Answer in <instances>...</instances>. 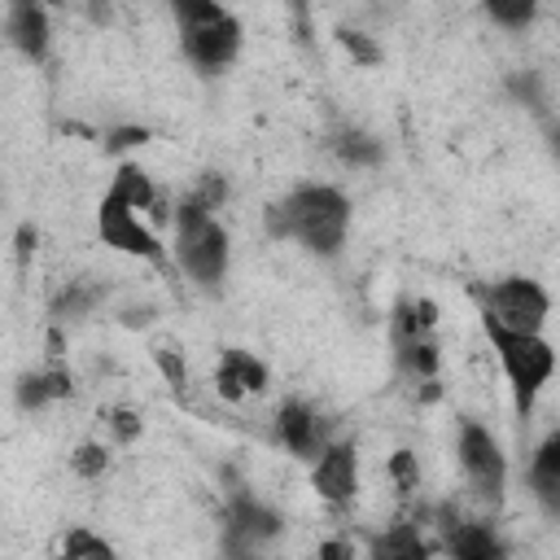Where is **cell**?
<instances>
[{"instance_id": "obj_1", "label": "cell", "mask_w": 560, "mask_h": 560, "mask_svg": "<svg viewBox=\"0 0 560 560\" xmlns=\"http://www.w3.org/2000/svg\"><path fill=\"white\" fill-rule=\"evenodd\" d=\"M346 223H350V201L328 184H306L267 214V228L276 236H293L315 254H337V245L346 241Z\"/></svg>"}, {"instance_id": "obj_2", "label": "cell", "mask_w": 560, "mask_h": 560, "mask_svg": "<svg viewBox=\"0 0 560 560\" xmlns=\"http://www.w3.org/2000/svg\"><path fill=\"white\" fill-rule=\"evenodd\" d=\"M481 324H486V337H490L494 350H499V363H503L508 381H512L516 411L529 416V411H534V398H538V389H542V381H547L551 368H556V350H551L538 332H508V328H499V324H490V319H481Z\"/></svg>"}, {"instance_id": "obj_3", "label": "cell", "mask_w": 560, "mask_h": 560, "mask_svg": "<svg viewBox=\"0 0 560 560\" xmlns=\"http://www.w3.org/2000/svg\"><path fill=\"white\" fill-rule=\"evenodd\" d=\"M175 241H179V262L188 267V276L197 284H219L223 267H228V236L223 228L210 219L206 206L184 201L175 214Z\"/></svg>"}, {"instance_id": "obj_4", "label": "cell", "mask_w": 560, "mask_h": 560, "mask_svg": "<svg viewBox=\"0 0 560 560\" xmlns=\"http://www.w3.org/2000/svg\"><path fill=\"white\" fill-rule=\"evenodd\" d=\"M179 26H184V48L201 70H219L232 61L236 44H241V26L228 9L210 4V0H188L175 9Z\"/></svg>"}, {"instance_id": "obj_5", "label": "cell", "mask_w": 560, "mask_h": 560, "mask_svg": "<svg viewBox=\"0 0 560 560\" xmlns=\"http://www.w3.org/2000/svg\"><path fill=\"white\" fill-rule=\"evenodd\" d=\"M477 298H481V319H490L508 332H538L547 319V306H551L547 293L525 276L486 284V289H477Z\"/></svg>"}, {"instance_id": "obj_6", "label": "cell", "mask_w": 560, "mask_h": 560, "mask_svg": "<svg viewBox=\"0 0 560 560\" xmlns=\"http://www.w3.org/2000/svg\"><path fill=\"white\" fill-rule=\"evenodd\" d=\"M459 464L468 472V481L494 503L503 494V477H508V464H503V451L499 442L481 429V424H464L459 429Z\"/></svg>"}, {"instance_id": "obj_7", "label": "cell", "mask_w": 560, "mask_h": 560, "mask_svg": "<svg viewBox=\"0 0 560 560\" xmlns=\"http://www.w3.org/2000/svg\"><path fill=\"white\" fill-rule=\"evenodd\" d=\"M96 228H101V241L105 245H114V249H122V254H136V258H162V245H158V236L136 219V210L131 206H122L118 197H109L105 192V201H101V210H96Z\"/></svg>"}, {"instance_id": "obj_8", "label": "cell", "mask_w": 560, "mask_h": 560, "mask_svg": "<svg viewBox=\"0 0 560 560\" xmlns=\"http://www.w3.org/2000/svg\"><path fill=\"white\" fill-rule=\"evenodd\" d=\"M315 490L328 499V503H350L354 490H359V459H354V446H328L315 464Z\"/></svg>"}, {"instance_id": "obj_9", "label": "cell", "mask_w": 560, "mask_h": 560, "mask_svg": "<svg viewBox=\"0 0 560 560\" xmlns=\"http://www.w3.org/2000/svg\"><path fill=\"white\" fill-rule=\"evenodd\" d=\"M262 385H267V368H262L254 354H245V350H228V354L219 359L214 389H219L228 402H236V398H245V394H258Z\"/></svg>"}, {"instance_id": "obj_10", "label": "cell", "mask_w": 560, "mask_h": 560, "mask_svg": "<svg viewBox=\"0 0 560 560\" xmlns=\"http://www.w3.org/2000/svg\"><path fill=\"white\" fill-rule=\"evenodd\" d=\"M529 486H534L538 503H542L547 512H556V516H560V433H551V438L534 451Z\"/></svg>"}, {"instance_id": "obj_11", "label": "cell", "mask_w": 560, "mask_h": 560, "mask_svg": "<svg viewBox=\"0 0 560 560\" xmlns=\"http://www.w3.org/2000/svg\"><path fill=\"white\" fill-rule=\"evenodd\" d=\"M276 429H280V442L293 455H311L319 446V420L306 402H284L280 416H276Z\"/></svg>"}, {"instance_id": "obj_12", "label": "cell", "mask_w": 560, "mask_h": 560, "mask_svg": "<svg viewBox=\"0 0 560 560\" xmlns=\"http://www.w3.org/2000/svg\"><path fill=\"white\" fill-rule=\"evenodd\" d=\"M9 35L26 57H44L48 48V13L35 4H13L9 9Z\"/></svg>"}, {"instance_id": "obj_13", "label": "cell", "mask_w": 560, "mask_h": 560, "mask_svg": "<svg viewBox=\"0 0 560 560\" xmlns=\"http://www.w3.org/2000/svg\"><path fill=\"white\" fill-rule=\"evenodd\" d=\"M372 560H429V547L424 538L416 534V525H394L385 534L372 538Z\"/></svg>"}, {"instance_id": "obj_14", "label": "cell", "mask_w": 560, "mask_h": 560, "mask_svg": "<svg viewBox=\"0 0 560 560\" xmlns=\"http://www.w3.org/2000/svg\"><path fill=\"white\" fill-rule=\"evenodd\" d=\"M446 542L455 560H503V547L486 525H451Z\"/></svg>"}, {"instance_id": "obj_15", "label": "cell", "mask_w": 560, "mask_h": 560, "mask_svg": "<svg viewBox=\"0 0 560 560\" xmlns=\"http://www.w3.org/2000/svg\"><path fill=\"white\" fill-rule=\"evenodd\" d=\"M433 319H438V306L429 298H407L394 311V337L398 341H429Z\"/></svg>"}, {"instance_id": "obj_16", "label": "cell", "mask_w": 560, "mask_h": 560, "mask_svg": "<svg viewBox=\"0 0 560 560\" xmlns=\"http://www.w3.org/2000/svg\"><path fill=\"white\" fill-rule=\"evenodd\" d=\"M276 529H280V516H276L271 508H262V503H254L249 494L232 503V534H236V538H245V542H254V538H271Z\"/></svg>"}, {"instance_id": "obj_17", "label": "cell", "mask_w": 560, "mask_h": 560, "mask_svg": "<svg viewBox=\"0 0 560 560\" xmlns=\"http://www.w3.org/2000/svg\"><path fill=\"white\" fill-rule=\"evenodd\" d=\"M109 197H118V201L131 206V210H149V206H153V184H149V175H144L140 166L127 162V166H118Z\"/></svg>"}, {"instance_id": "obj_18", "label": "cell", "mask_w": 560, "mask_h": 560, "mask_svg": "<svg viewBox=\"0 0 560 560\" xmlns=\"http://www.w3.org/2000/svg\"><path fill=\"white\" fill-rule=\"evenodd\" d=\"M57 560H118V556H114V547H109L105 538H96L92 529H70V534L61 538Z\"/></svg>"}, {"instance_id": "obj_19", "label": "cell", "mask_w": 560, "mask_h": 560, "mask_svg": "<svg viewBox=\"0 0 560 560\" xmlns=\"http://www.w3.org/2000/svg\"><path fill=\"white\" fill-rule=\"evenodd\" d=\"M66 394H70V376H61V372H44V376H22V389H18L22 407H44L48 398H66Z\"/></svg>"}, {"instance_id": "obj_20", "label": "cell", "mask_w": 560, "mask_h": 560, "mask_svg": "<svg viewBox=\"0 0 560 560\" xmlns=\"http://www.w3.org/2000/svg\"><path fill=\"white\" fill-rule=\"evenodd\" d=\"M398 359H402V368L411 372V376H433L438 372V346H433V337L429 341H398Z\"/></svg>"}, {"instance_id": "obj_21", "label": "cell", "mask_w": 560, "mask_h": 560, "mask_svg": "<svg viewBox=\"0 0 560 560\" xmlns=\"http://www.w3.org/2000/svg\"><path fill=\"white\" fill-rule=\"evenodd\" d=\"M337 153H341V162H354V166H368V162H376V158H381L376 140H372V136H363V131H346V136L337 140Z\"/></svg>"}, {"instance_id": "obj_22", "label": "cell", "mask_w": 560, "mask_h": 560, "mask_svg": "<svg viewBox=\"0 0 560 560\" xmlns=\"http://www.w3.org/2000/svg\"><path fill=\"white\" fill-rule=\"evenodd\" d=\"M105 464H109V455H105V446H96V442H83V446L70 455V468H74L79 477H96V472H105Z\"/></svg>"}, {"instance_id": "obj_23", "label": "cell", "mask_w": 560, "mask_h": 560, "mask_svg": "<svg viewBox=\"0 0 560 560\" xmlns=\"http://www.w3.org/2000/svg\"><path fill=\"white\" fill-rule=\"evenodd\" d=\"M389 472H394V481H398V490H416V455L411 451H394V459H389Z\"/></svg>"}, {"instance_id": "obj_24", "label": "cell", "mask_w": 560, "mask_h": 560, "mask_svg": "<svg viewBox=\"0 0 560 560\" xmlns=\"http://www.w3.org/2000/svg\"><path fill=\"white\" fill-rule=\"evenodd\" d=\"M105 420H109V429H114L122 442H131V438L140 433V416H136V411H127V407H109V411H105Z\"/></svg>"}, {"instance_id": "obj_25", "label": "cell", "mask_w": 560, "mask_h": 560, "mask_svg": "<svg viewBox=\"0 0 560 560\" xmlns=\"http://www.w3.org/2000/svg\"><path fill=\"white\" fill-rule=\"evenodd\" d=\"M490 18H499V22H508V26H525V22L534 18V9H529V4H490Z\"/></svg>"}, {"instance_id": "obj_26", "label": "cell", "mask_w": 560, "mask_h": 560, "mask_svg": "<svg viewBox=\"0 0 560 560\" xmlns=\"http://www.w3.org/2000/svg\"><path fill=\"white\" fill-rule=\"evenodd\" d=\"M341 44H346V52H350V57H359V61H376V48H372L359 31H341Z\"/></svg>"}, {"instance_id": "obj_27", "label": "cell", "mask_w": 560, "mask_h": 560, "mask_svg": "<svg viewBox=\"0 0 560 560\" xmlns=\"http://www.w3.org/2000/svg\"><path fill=\"white\" fill-rule=\"evenodd\" d=\"M144 140H149L144 127H122V131H114L105 144H109V149H127V144H144Z\"/></svg>"}, {"instance_id": "obj_28", "label": "cell", "mask_w": 560, "mask_h": 560, "mask_svg": "<svg viewBox=\"0 0 560 560\" xmlns=\"http://www.w3.org/2000/svg\"><path fill=\"white\" fill-rule=\"evenodd\" d=\"M158 363H162V372H166L171 385H184V363H179V354H171V350L162 346V350H158Z\"/></svg>"}, {"instance_id": "obj_29", "label": "cell", "mask_w": 560, "mask_h": 560, "mask_svg": "<svg viewBox=\"0 0 560 560\" xmlns=\"http://www.w3.org/2000/svg\"><path fill=\"white\" fill-rule=\"evenodd\" d=\"M319 560H354V556H350V547H346V542H337V538H332V542H324V547H319Z\"/></svg>"}, {"instance_id": "obj_30", "label": "cell", "mask_w": 560, "mask_h": 560, "mask_svg": "<svg viewBox=\"0 0 560 560\" xmlns=\"http://www.w3.org/2000/svg\"><path fill=\"white\" fill-rule=\"evenodd\" d=\"M551 149H556V158H560V127L551 131Z\"/></svg>"}, {"instance_id": "obj_31", "label": "cell", "mask_w": 560, "mask_h": 560, "mask_svg": "<svg viewBox=\"0 0 560 560\" xmlns=\"http://www.w3.org/2000/svg\"><path fill=\"white\" fill-rule=\"evenodd\" d=\"M232 560H249V556H232Z\"/></svg>"}]
</instances>
